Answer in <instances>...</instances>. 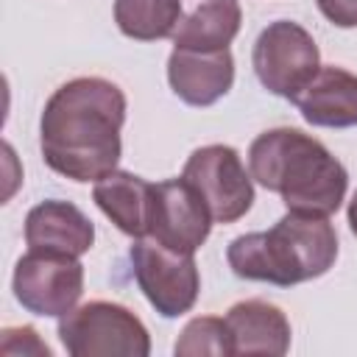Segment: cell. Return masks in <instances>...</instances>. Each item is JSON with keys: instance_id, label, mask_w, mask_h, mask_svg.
I'll use <instances>...</instances> for the list:
<instances>
[{"instance_id": "obj_5", "label": "cell", "mask_w": 357, "mask_h": 357, "mask_svg": "<svg viewBox=\"0 0 357 357\" xmlns=\"http://www.w3.org/2000/svg\"><path fill=\"white\" fill-rule=\"evenodd\" d=\"M251 64L268 92L293 100L321 70V53L307 28L290 20H276L257 36Z\"/></svg>"}, {"instance_id": "obj_15", "label": "cell", "mask_w": 357, "mask_h": 357, "mask_svg": "<svg viewBox=\"0 0 357 357\" xmlns=\"http://www.w3.org/2000/svg\"><path fill=\"white\" fill-rule=\"evenodd\" d=\"M153 184L128 170H112L95 181L92 198L100 212L128 237H148V212H151Z\"/></svg>"}, {"instance_id": "obj_19", "label": "cell", "mask_w": 357, "mask_h": 357, "mask_svg": "<svg viewBox=\"0 0 357 357\" xmlns=\"http://www.w3.org/2000/svg\"><path fill=\"white\" fill-rule=\"evenodd\" d=\"M318 11L337 28H357V0H315Z\"/></svg>"}, {"instance_id": "obj_6", "label": "cell", "mask_w": 357, "mask_h": 357, "mask_svg": "<svg viewBox=\"0 0 357 357\" xmlns=\"http://www.w3.org/2000/svg\"><path fill=\"white\" fill-rule=\"evenodd\" d=\"M128 257L139 290L162 318H178L195 307L201 276L192 254L173 251L153 237H137Z\"/></svg>"}, {"instance_id": "obj_14", "label": "cell", "mask_w": 357, "mask_h": 357, "mask_svg": "<svg viewBox=\"0 0 357 357\" xmlns=\"http://www.w3.org/2000/svg\"><path fill=\"white\" fill-rule=\"evenodd\" d=\"M240 22L237 0H181V17L170 39L184 50H223L237 36Z\"/></svg>"}, {"instance_id": "obj_4", "label": "cell", "mask_w": 357, "mask_h": 357, "mask_svg": "<svg viewBox=\"0 0 357 357\" xmlns=\"http://www.w3.org/2000/svg\"><path fill=\"white\" fill-rule=\"evenodd\" d=\"M59 340L73 357H148L151 335L123 304L86 301L59 318Z\"/></svg>"}, {"instance_id": "obj_8", "label": "cell", "mask_w": 357, "mask_h": 357, "mask_svg": "<svg viewBox=\"0 0 357 357\" xmlns=\"http://www.w3.org/2000/svg\"><path fill=\"white\" fill-rule=\"evenodd\" d=\"M181 176L201 192L215 223L240 220L254 204V181L231 145H204L190 153Z\"/></svg>"}, {"instance_id": "obj_16", "label": "cell", "mask_w": 357, "mask_h": 357, "mask_svg": "<svg viewBox=\"0 0 357 357\" xmlns=\"http://www.w3.org/2000/svg\"><path fill=\"white\" fill-rule=\"evenodd\" d=\"M181 17V0H114V22L123 36L156 42L173 36Z\"/></svg>"}, {"instance_id": "obj_3", "label": "cell", "mask_w": 357, "mask_h": 357, "mask_svg": "<svg viewBox=\"0 0 357 357\" xmlns=\"http://www.w3.org/2000/svg\"><path fill=\"white\" fill-rule=\"evenodd\" d=\"M229 268L240 279L290 287L324 276L337 259V234L329 218L290 212L268 231H248L229 243Z\"/></svg>"}, {"instance_id": "obj_11", "label": "cell", "mask_w": 357, "mask_h": 357, "mask_svg": "<svg viewBox=\"0 0 357 357\" xmlns=\"http://www.w3.org/2000/svg\"><path fill=\"white\" fill-rule=\"evenodd\" d=\"M25 243L31 251L81 257L95 243V226L75 204L50 198L25 215Z\"/></svg>"}, {"instance_id": "obj_20", "label": "cell", "mask_w": 357, "mask_h": 357, "mask_svg": "<svg viewBox=\"0 0 357 357\" xmlns=\"http://www.w3.org/2000/svg\"><path fill=\"white\" fill-rule=\"evenodd\" d=\"M349 229H351V234L357 237V190H354V195H351V201H349Z\"/></svg>"}, {"instance_id": "obj_18", "label": "cell", "mask_w": 357, "mask_h": 357, "mask_svg": "<svg viewBox=\"0 0 357 357\" xmlns=\"http://www.w3.org/2000/svg\"><path fill=\"white\" fill-rule=\"evenodd\" d=\"M0 351L3 354H42V357H50L47 343L39 340L33 326H8V329H3Z\"/></svg>"}, {"instance_id": "obj_9", "label": "cell", "mask_w": 357, "mask_h": 357, "mask_svg": "<svg viewBox=\"0 0 357 357\" xmlns=\"http://www.w3.org/2000/svg\"><path fill=\"white\" fill-rule=\"evenodd\" d=\"M212 212L201 192L184 178L156 181L151 190V212H148V237L156 243L195 254L212 231Z\"/></svg>"}, {"instance_id": "obj_2", "label": "cell", "mask_w": 357, "mask_h": 357, "mask_svg": "<svg viewBox=\"0 0 357 357\" xmlns=\"http://www.w3.org/2000/svg\"><path fill=\"white\" fill-rule=\"evenodd\" d=\"M251 178L276 192L290 212L329 218L349 187L346 167L315 137L282 126L262 131L248 148Z\"/></svg>"}, {"instance_id": "obj_12", "label": "cell", "mask_w": 357, "mask_h": 357, "mask_svg": "<svg viewBox=\"0 0 357 357\" xmlns=\"http://www.w3.org/2000/svg\"><path fill=\"white\" fill-rule=\"evenodd\" d=\"M293 103L310 126L351 128L357 126V75L335 64L321 67Z\"/></svg>"}, {"instance_id": "obj_17", "label": "cell", "mask_w": 357, "mask_h": 357, "mask_svg": "<svg viewBox=\"0 0 357 357\" xmlns=\"http://www.w3.org/2000/svg\"><path fill=\"white\" fill-rule=\"evenodd\" d=\"M173 351L178 357H198V354L231 357L234 354V340H231V332H229L226 318H215V315L192 318L181 329Z\"/></svg>"}, {"instance_id": "obj_10", "label": "cell", "mask_w": 357, "mask_h": 357, "mask_svg": "<svg viewBox=\"0 0 357 357\" xmlns=\"http://www.w3.org/2000/svg\"><path fill=\"white\" fill-rule=\"evenodd\" d=\"M170 89L190 106H212L234 84V59L223 50H184L173 47L167 59Z\"/></svg>"}, {"instance_id": "obj_7", "label": "cell", "mask_w": 357, "mask_h": 357, "mask_svg": "<svg viewBox=\"0 0 357 357\" xmlns=\"http://www.w3.org/2000/svg\"><path fill=\"white\" fill-rule=\"evenodd\" d=\"M11 290L28 312L61 318L84 293V265L78 257L28 248L14 265Z\"/></svg>"}, {"instance_id": "obj_13", "label": "cell", "mask_w": 357, "mask_h": 357, "mask_svg": "<svg viewBox=\"0 0 357 357\" xmlns=\"http://www.w3.org/2000/svg\"><path fill=\"white\" fill-rule=\"evenodd\" d=\"M226 324L234 340V354H271L282 357L290 349L287 315L262 298H245L229 307Z\"/></svg>"}, {"instance_id": "obj_1", "label": "cell", "mask_w": 357, "mask_h": 357, "mask_svg": "<svg viewBox=\"0 0 357 357\" xmlns=\"http://www.w3.org/2000/svg\"><path fill=\"white\" fill-rule=\"evenodd\" d=\"M126 95L117 84L81 75L61 84L39 120V151L50 170L73 181H98L117 170Z\"/></svg>"}]
</instances>
